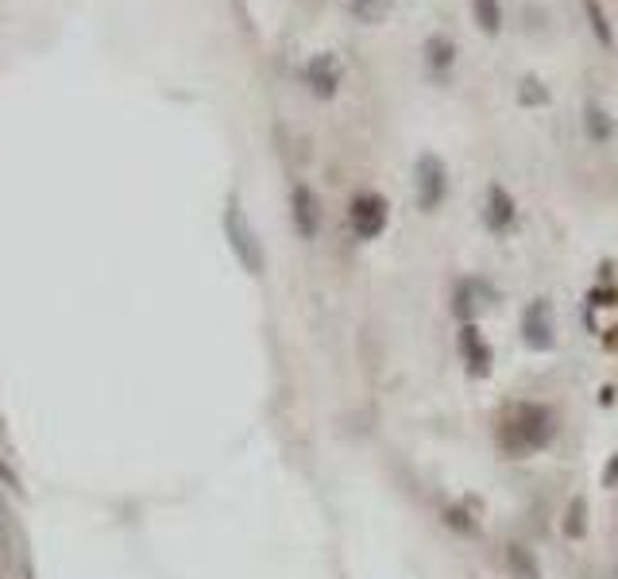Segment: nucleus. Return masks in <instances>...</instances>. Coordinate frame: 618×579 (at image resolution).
<instances>
[{"label": "nucleus", "mask_w": 618, "mask_h": 579, "mask_svg": "<svg viewBox=\"0 0 618 579\" xmlns=\"http://www.w3.org/2000/svg\"><path fill=\"white\" fill-rule=\"evenodd\" d=\"M556 437V414L537 401H518L502 414L499 421V444L507 455H530L548 448Z\"/></svg>", "instance_id": "obj_1"}, {"label": "nucleus", "mask_w": 618, "mask_h": 579, "mask_svg": "<svg viewBox=\"0 0 618 579\" xmlns=\"http://www.w3.org/2000/svg\"><path fill=\"white\" fill-rule=\"evenodd\" d=\"M224 239H228V247L236 251V259L244 262L247 275H263V267H267L263 244H259V236H255L252 221H247L236 193H228V201H224Z\"/></svg>", "instance_id": "obj_2"}, {"label": "nucleus", "mask_w": 618, "mask_h": 579, "mask_svg": "<svg viewBox=\"0 0 618 579\" xmlns=\"http://www.w3.org/2000/svg\"><path fill=\"white\" fill-rule=\"evenodd\" d=\"M348 221H352V232L360 239H375L386 228V201L379 193H360V197H352Z\"/></svg>", "instance_id": "obj_3"}, {"label": "nucleus", "mask_w": 618, "mask_h": 579, "mask_svg": "<svg viewBox=\"0 0 618 579\" xmlns=\"http://www.w3.org/2000/svg\"><path fill=\"white\" fill-rule=\"evenodd\" d=\"M445 167H440L437 154H422L417 159V205L425 208V213H433V208L445 201Z\"/></svg>", "instance_id": "obj_4"}, {"label": "nucleus", "mask_w": 618, "mask_h": 579, "mask_svg": "<svg viewBox=\"0 0 618 579\" xmlns=\"http://www.w3.org/2000/svg\"><path fill=\"white\" fill-rule=\"evenodd\" d=\"M522 332H525V344L537 347V352L553 347V313H548V301H533V305L525 309Z\"/></svg>", "instance_id": "obj_5"}, {"label": "nucleus", "mask_w": 618, "mask_h": 579, "mask_svg": "<svg viewBox=\"0 0 618 579\" xmlns=\"http://www.w3.org/2000/svg\"><path fill=\"white\" fill-rule=\"evenodd\" d=\"M306 82H309V89H313L317 97H332V93H337V85H340L337 54H313V58H309V66H306Z\"/></svg>", "instance_id": "obj_6"}, {"label": "nucleus", "mask_w": 618, "mask_h": 579, "mask_svg": "<svg viewBox=\"0 0 618 579\" xmlns=\"http://www.w3.org/2000/svg\"><path fill=\"white\" fill-rule=\"evenodd\" d=\"M290 205H294V224L306 239L317 236V224H321V208H317V197L309 185H294L290 193Z\"/></svg>", "instance_id": "obj_7"}, {"label": "nucleus", "mask_w": 618, "mask_h": 579, "mask_svg": "<svg viewBox=\"0 0 618 579\" xmlns=\"http://www.w3.org/2000/svg\"><path fill=\"white\" fill-rule=\"evenodd\" d=\"M460 352H464V360H468L471 375H487V371H491V347L483 344V336H479L471 324H464V332H460Z\"/></svg>", "instance_id": "obj_8"}, {"label": "nucleus", "mask_w": 618, "mask_h": 579, "mask_svg": "<svg viewBox=\"0 0 618 579\" xmlns=\"http://www.w3.org/2000/svg\"><path fill=\"white\" fill-rule=\"evenodd\" d=\"M483 216H487V224H491V232H507L510 224H514V201H510V193L502 190V185H491V190H487Z\"/></svg>", "instance_id": "obj_9"}, {"label": "nucleus", "mask_w": 618, "mask_h": 579, "mask_svg": "<svg viewBox=\"0 0 618 579\" xmlns=\"http://www.w3.org/2000/svg\"><path fill=\"white\" fill-rule=\"evenodd\" d=\"M391 4H394V0H344V8L360 23H383L386 12H391Z\"/></svg>", "instance_id": "obj_10"}, {"label": "nucleus", "mask_w": 618, "mask_h": 579, "mask_svg": "<svg viewBox=\"0 0 618 579\" xmlns=\"http://www.w3.org/2000/svg\"><path fill=\"white\" fill-rule=\"evenodd\" d=\"M471 12H476L479 28L487 31V35H494L502 23V12H499V0H471Z\"/></svg>", "instance_id": "obj_11"}, {"label": "nucleus", "mask_w": 618, "mask_h": 579, "mask_svg": "<svg viewBox=\"0 0 618 579\" xmlns=\"http://www.w3.org/2000/svg\"><path fill=\"white\" fill-rule=\"evenodd\" d=\"M452 54L456 51H452V43H448V39H429V66L437 69V74L448 66V62H452Z\"/></svg>", "instance_id": "obj_12"}, {"label": "nucleus", "mask_w": 618, "mask_h": 579, "mask_svg": "<svg viewBox=\"0 0 618 579\" xmlns=\"http://www.w3.org/2000/svg\"><path fill=\"white\" fill-rule=\"evenodd\" d=\"M584 8H587V15H592V28H595V35H599V43L610 46V28H607V20H603V12H599V0H584Z\"/></svg>", "instance_id": "obj_13"}, {"label": "nucleus", "mask_w": 618, "mask_h": 579, "mask_svg": "<svg viewBox=\"0 0 618 579\" xmlns=\"http://www.w3.org/2000/svg\"><path fill=\"white\" fill-rule=\"evenodd\" d=\"M564 533H568V537H579V533H584V498H576L568 506V525H564Z\"/></svg>", "instance_id": "obj_14"}, {"label": "nucleus", "mask_w": 618, "mask_h": 579, "mask_svg": "<svg viewBox=\"0 0 618 579\" xmlns=\"http://www.w3.org/2000/svg\"><path fill=\"white\" fill-rule=\"evenodd\" d=\"M510 564H514V568H522L525 579H537V568H533V560L522 553V548H510Z\"/></svg>", "instance_id": "obj_15"}, {"label": "nucleus", "mask_w": 618, "mask_h": 579, "mask_svg": "<svg viewBox=\"0 0 618 579\" xmlns=\"http://www.w3.org/2000/svg\"><path fill=\"white\" fill-rule=\"evenodd\" d=\"M587 116H592V136H595V139L607 136V131H610V120L603 124V112H599V108H587Z\"/></svg>", "instance_id": "obj_16"}, {"label": "nucleus", "mask_w": 618, "mask_h": 579, "mask_svg": "<svg viewBox=\"0 0 618 579\" xmlns=\"http://www.w3.org/2000/svg\"><path fill=\"white\" fill-rule=\"evenodd\" d=\"M0 479H4V483H8V486H12V491H15V494H20V479H15V475H12V471H8V468H4V463H0Z\"/></svg>", "instance_id": "obj_17"}, {"label": "nucleus", "mask_w": 618, "mask_h": 579, "mask_svg": "<svg viewBox=\"0 0 618 579\" xmlns=\"http://www.w3.org/2000/svg\"><path fill=\"white\" fill-rule=\"evenodd\" d=\"M607 483H618V455H615V468L607 471Z\"/></svg>", "instance_id": "obj_18"}]
</instances>
